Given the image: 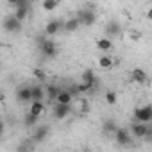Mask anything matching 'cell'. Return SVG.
<instances>
[{
	"mask_svg": "<svg viewBox=\"0 0 152 152\" xmlns=\"http://www.w3.org/2000/svg\"><path fill=\"white\" fill-rule=\"evenodd\" d=\"M106 31H107V34H109V36H120L122 27H120V23H118V22H109V23H107V27H106Z\"/></svg>",
	"mask_w": 152,
	"mask_h": 152,
	"instance_id": "obj_19",
	"label": "cell"
},
{
	"mask_svg": "<svg viewBox=\"0 0 152 152\" xmlns=\"http://www.w3.org/2000/svg\"><path fill=\"white\" fill-rule=\"evenodd\" d=\"M97 48L102 50V52H109V50L113 48L111 38H99V39H97Z\"/></svg>",
	"mask_w": 152,
	"mask_h": 152,
	"instance_id": "obj_16",
	"label": "cell"
},
{
	"mask_svg": "<svg viewBox=\"0 0 152 152\" xmlns=\"http://www.w3.org/2000/svg\"><path fill=\"white\" fill-rule=\"evenodd\" d=\"M32 75H34L36 79H39V81H43V79H45V72H43V70H39V68H34V70H32Z\"/></svg>",
	"mask_w": 152,
	"mask_h": 152,
	"instance_id": "obj_25",
	"label": "cell"
},
{
	"mask_svg": "<svg viewBox=\"0 0 152 152\" xmlns=\"http://www.w3.org/2000/svg\"><path fill=\"white\" fill-rule=\"evenodd\" d=\"M131 81L136 83L138 86H140V84H145V83H147V72H145L143 68H134V70L131 72Z\"/></svg>",
	"mask_w": 152,
	"mask_h": 152,
	"instance_id": "obj_8",
	"label": "cell"
},
{
	"mask_svg": "<svg viewBox=\"0 0 152 152\" xmlns=\"http://www.w3.org/2000/svg\"><path fill=\"white\" fill-rule=\"evenodd\" d=\"M57 93H59V88H57V86H54V84H50V86H47V88H45V97H48L50 100H56Z\"/></svg>",
	"mask_w": 152,
	"mask_h": 152,
	"instance_id": "obj_21",
	"label": "cell"
},
{
	"mask_svg": "<svg viewBox=\"0 0 152 152\" xmlns=\"http://www.w3.org/2000/svg\"><path fill=\"white\" fill-rule=\"evenodd\" d=\"M2 29H4L6 32L16 34V32H20V29H22V22H18L13 15H7V16L4 18V22H2Z\"/></svg>",
	"mask_w": 152,
	"mask_h": 152,
	"instance_id": "obj_1",
	"label": "cell"
},
{
	"mask_svg": "<svg viewBox=\"0 0 152 152\" xmlns=\"http://www.w3.org/2000/svg\"><path fill=\"white\" fill-rule=\"evenodd\" d=\"M43 111H45V106H43V102H31V107H29V115H34V116H41L43 115Z\"/></svg>",
	"mask_w": 152,
	"mask_h": 152,
	"instance_id": "obj_17",
	"label": "cell"
},
{
	"mask_svg": "<svg viewBox=\"0 0 152 152\" xmlns=\"http://www.w3.org/2000/svg\"><path fill=\"white\" fill-rule=\"evenodd\" d=\"M115 140H116V143L118 145H122V147H125V145H131V134L125 131V129H116L115 131Z\"/></svg>",
	"mask_w": 152,
	"mask_h": 152,
	"instance_id": "obj_7",
	"label": "cell"
},
{
	"mask_svg": "<svg viewBox=\"0 0 152 152\" xmlns=\"http://www.w3.org/2000/svg\"><path fill=\"white\" fill-rule=\"evenodd\" d=\"M72 91H66V90H59L57 97H56V104H61V106H70L72 104Z\"/></svg>",
	"mask_w": 152,
	"mask_h": 152,
	"instance_id": "obj_11",
	"label": "cell"
},
{
	"mask_svg": "<svg viewBox=\"0 0 152 152\" xmlns=\"http://www.w3.org/2000/svg\"><path fill=\"white\" fill-rule=\"evenodd\" d=\"M41 7H43L45 11L52 13V11H56V9L59 7V2H57V0H43V2H41Z\"/></svg>",
	"mask_w": 152,
	"mask_h": 152,
	"instance_id": "obj_20",
	"label": "cell"
},
{
	"mask_svg": "<svg viewBox=\"0 0 152 152\" xmlns=\"http://www.w3.org/2000/svg\"><path fill=\"white\" fill-rule=\"evenodd\" d=\"M116 129H118V127H116V124H115V122H111V120L104 124V132H115Z\"/></svg>",
	"mask_w": 152,
	"mask_h": 152,
	"instance_id": "obj_24",
	"label": "cell"
},
{
	"mask_svg": "<svg viewBox=\"0 0 152 152\" xmlns=\"http://www.w3.org/2000/svg\"><path fill=\"white\" fill-rule=\"evenodd\" d=\"M131 38H132V39H140V32H132Z\"/></svg>",
	"mask_w": 152,
	"mask_h": 152,
	"instance_id": "obj_28",
	"label": "cell"
},
{
	"mask_svg": "<svg viewBox=\"0 0 152 152\" xmlns=\"http://www.w3.org/2000/svg\"><path fill=\"white\" fill-rule=\"evenodd\" d=\"M16 99L20 104H31L32 102V97H31V86H22L18 88L16 91Z\"/></svg>",
	"mask_w": 152,
	"mask_h": 152,
	"instance_id": "obj_6",
	"label": "cell"
},
{
	"mask_svg": "<svg viewBox=\"0 0 152 152\" xmlns=\"http://www.w3.org/2000/svg\"><path fill=\"white\" fill-rule=\"evenodd\" d=\"M99 68H102V70H109V68H113V57H111L109 54H102V56H99Z\"/></svg>",
	"mask_w": 152,
	"mask_h": 152,
	"instance_id": "obj_14",
	"label": "cell"
},
{
	"mask_svg": "<svg viewBox=\"0 0 152 152\" xmlns=\"http://www.w3.org/2000/svg\"><path fill=\"white\" fill-rule=\"evenodd\" d=\"M79 27H81V23H79L77 18H68V20L63 23V29H64L66 32H75Z\"/></svg>",
	"mask_w": 152,
	"mask_h": 152,
	"instance_id": "obj_15",
	"label": "cell"
},
{
	"mask_svg": "<svg viewBox=\"0 0 152 152\" xmlns=\"http://www.w3.org/2000/svg\"><path fill=\"white\" fill-rule=\"evenodd\" d=\"M47 134H48V127L47 125H41V127H38L36 131H34V136H32V140L34 141H43L45 138H47Z\"/></svg>",
	"mask_w": 152,
	"mask_h": 152,
	"instance_id": "obj_18",
	"label": "cell"
},
{
	"mask_svg": "<svg viewBox=\"0 0 152 152\" xmlns=\"http://www.w3.org/2000/svg\"><path fill=\"white\" fill-rule=\"evenodd\" d=\"M79 109H81V113H88V100H86V99H81Z\"/></svg>",
	"mask_w": 152,
	"mask_h": 152,
	"instance_id": "obj_26",
	"label": "cell"
},
{
	"mask_svg": "<svg viewBox=\"0 0 152 152\" xmlns=\"http://www.w3.org/2000/svg\"><path fill=\"white\" fill-rule=\"evenodd\" d=\"M134 118L140 124H148L152 120V107L150 106H140L134 109Z\"/></svg>",
	"mask_w": 152,
	"mask_h": 152,
	"instance_id": "obj_3",
	"label": "cell"
},
{
	"mask_svg": "<svg viewBox=\"0 0 152 152\" xmlns=\"http://www.w3.org/2000/svg\"><path fill=\"white\" fill-rule=\"evenodd\" d=\"M61 29H63V23H61V22L50 20V22H47V25H45V34H47V36H54V34H57Z\"/></svg>",
	"mask_w": 152,
	"mask_h": 152,
	"instance_id": "obj_10",
	"label": "cell"
},
{
	"mask_svg": "<svg viewBox=\"0 0 152 152\" xmlns=\"http://www.w3.org/2000/svg\"><path fill=\"white\" fill-rule=\"evenodd\" d=\"M70 113H72L70 106H61V104H56V106H54V116H56L57 120H64Z\"/></svg>",
	"mask_w": 152,
	"mask_h": 152,
	"instance_id": "obj_12",
	"label": "cell"
},
{
	"mask_svg": "<svg viewBox=\"0 0 152 152\" xmlns=\"http://www.w3.org/2000/svg\"><path fill=\"white\" fill-rule=\"evenodd\" d=\"M4 100V93H0V102H2Z\"/></svg>",
	"mask_w": 152,
	"mask_h": 152,
	"instance_id": "obj_29",
	"label": "cell"
},
{
	"mask_svg": "<svg viewBox=\"0 0 152 152\" xmlns=\"http://www.w3.org/2000/svg\"><path fill=\"white\" fill-rule=\"evenodd\" d=\"M4 129H6V125H4V122H2V120H0V136L4 134Z\"/></svg>",
	"mask_w": 152,
	"mask_h": 152,
	"instance_id": "obj_27",
	"label": "cell"
},
{
	"mask_svg": "<svg viewBox=\"0 0 152 152\" xmlns=\"http://www.w3.org/2000/svg\"><path fill=\"white\" fill-rule=\"evenodd\" d=\"M23 124H25L27 127H32V125L38 124V116H34V115H27V116L23 118Z\"/></svg>",
	"mask_w": 152,
	"mask_h": 152,
	"instance_id": "obj_23",
	"label": "cell"
},
{
	"mask_svg": "<svg viewBox=\"0 0 152 152\" xmlns=\"http://www.w3.org/2000/svg\"><path fill=\"white\" fill-rule=\"evenodd\" d=\"M134 138H145V136H150V129L147 124H140V122H134L131 125V132Z\"/></svg>",
	"mask_w": 152,
	"mask_h": 152,
	"instance_id": "obj_5",
	"label": "cell"
},
{
	"mask_svg": "<svg viewBox=\"0 0 152 152\" xmlns=\"http://www.w3.org/2000/svg\"><path fill=\"white\" fill-rule=\"evenodd\" d=\"M106 102H107L109 106H115V104L118 102V95H116L115 91H107V93H106Z\"/></svg>",
	"mask_w": 152,
	"mask_h": 152,
	"instance_id": "obj_22",
	"label": "cell"
},
{
	"mask_svg": "<svg viewBox=\"0 0 152 152\" xmlns=\"http://www.w3.org/2000/svg\"><path fill=\"white\" fill-rule=\"evenodd\" d=\"M39 50L48 59H52V57L57 56V47H56V43L52 39H39Z\"/></svg>",
	"mask_w": 152,
	"mask_h": 152,
	"instance_id": "obj_2",
	"label": "cell"
},
{
	"mask_svg": "<svg viewBox=\"0 0 152 152\" xmlns=\"http://www.w3.org/2000/svg\"><path fill=\"white\" fill-rule=\"evenodd\" d=\"M31 97H32V102H43L45 100V86H41V84L31 86Z\"/></svg>",
	"mask_w": 152,
	"mask_h": 152,
	"instance_id": "obj_9",
	"label": "cell"
},
{
	"mask_svg": "<svg viewBox=\"0 0 152 152\" xmlns=\"http://www.w3.org/2000/svg\"><path fill=\"white\" fill-rule=\"evenodd\" d=\"M81 83H84V84H88V86H95V72L93 70H84L83 72V75H81Z\"/></svg>",
	"mask_w": 152,
	"mask_h": 152,
	"instance_id": "obj_13",
	"label": "cell"
},
{
	"mask_svg": "<svg viewBox=\"0 0 152 152\" xmlns=\"http://www.w3.org/2000/svg\"><path fill=\"white\" fill-rule=\"evenodd\" d=\"M75 18L79 20V23H81V25L90 27V25H93V23H95L97 15H95V11H93V9H81V11H79V16H75Z\"/></svg>",
	"mask_w": 152,
	"mask_h": 152,
	"instance_id": "obj_4",
	"label": "cell"
}]
</instances>
